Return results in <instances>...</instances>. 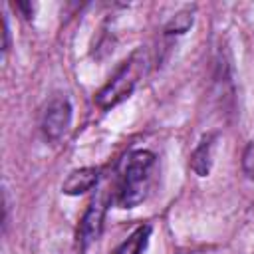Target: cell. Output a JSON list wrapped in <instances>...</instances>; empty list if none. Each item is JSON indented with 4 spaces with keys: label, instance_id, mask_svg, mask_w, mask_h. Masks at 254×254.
<instances>
[{
    "label": "cell",
    "instance_id": "obj_6",
    "mask_svg": "<svg viewBox=\"0 0 254 254\" xmlns=\"http://www.w3.org/2000/svg\"><path fill=\"white\" fill-rule=\"evenodd\" d=\"M149 236H151V226H149V224H143V226L135 228V230L125 238V242L117 248L115 254H143L145 248H147Z\"/></svg>",
    "mask_w": 254,
    "mask_h": 254
},
{
    "label": "cell",
    "instance_id": "obj_7",
    "mask_svg": "<svg viewBox=\"0 0 254 254\" xmlns=\"http://www.w3.org/2000/svg\"><path fill=\"white\" fill-rule=\"evenodd\" d=\"M210 151H212V137H204L190 157V167L200 177L208 175V171H210V157H212Z\"/></svg>",
    "mask_w": 254,
    "mask_h": 254
},
{
    "label": "cell",
    "instance_id": "obj_4",
    "mask_svg": "<svg viewBox=\"0 0 254 254\" xmlns=\"http://www.w3.org/2000/svg\"><path fill=\"white\" fill-rule=\"evenodd\" d=\"M105 200L101 196H97L87 212L83 214L81 218V224H79V232H77V240H79V246L81 250H87L101 234V228H103V216H105Z\"/></svg>",
    "mask_w": 254,
    "mask_h": 254
},
{
    "label": "cell",
    "instance_id": "obj_3",
    "mask_svg": "<svg viewBox=\"0 0 254 254\" xmlns=\"http://www.w3.org/2000/svg\"><path fill=\"white\" fill-rule=\"evenodd\" d=\"M71 121V105L65 97H54L42 115V131L46 135V139L56 141L60 139L65 129L69 127Z\"/></svg>",
    "mask_w": 254,
    "mask_h": 254
},
{
    "label": "cell",
    "instance_id": "obj_2",
    "mask_svg": "<svg viewBox=\"0 0 254 254\" xmlns=\"http://www.w3.org/2000/svg\"><path fill=\"white\" fill-rule=\"evenodd\" d=\"M145 69V62L139 54H133L117 71L115 75L99 89V93L95 95V103L101 109H109L113 105H117L119 101L127 99L131 95V91L135 89L137 81L141 79Z\"/></svg>",
    "mask_w": 254,
    "mask_h": 254
},
{
    "label": "cell",
    "instance_id": "obj_1",
    "mask_svg": "<svg viewBox=\"0 0 254 254\" xmlns=\"http://www.w3.org/2000/svg\"><path fill=\"white\" fill-rule=\"evenodd\" d=\"M153 167H155V155L151 151H133L127 155L115 194V202L121 208H133L147 196V190L151 187Z\"/></svg>",
    "mask_w": 254,
    "mask_h": 254
},
{
    "label": "cell",
    "instance_id": "obj_5",
    "mask_svg": "<svg viewBox=\"0 0 254 254\" xmlns=\"http://www.w3.org/2000/svg\"><path fill=\"white\" fill-rule=\"evenodd\" d=\"M95 183H97V169L85 167V169H77V171L69 173V177L62 185V190L65 194H79V192L93 189Z\"/></svg>",
    "mask_w": 254,
    "mask_h": 254
},
{
    "label": "cell",
    "instance_id": "obj_8",
    "mask_svg": "<svg viewBox=\"0 0 254 254\" xmlns=\"http://www.w3.org/2000/svg\"><path fill=\"white\" fill-rule=\"evenodd\" d=\"M244 167H246V173L250 177H254V143L248 147V151L244 155Z\"/></svg>",
    "mask_w": 254,
    "mask_h": 254
}]
</instances>
